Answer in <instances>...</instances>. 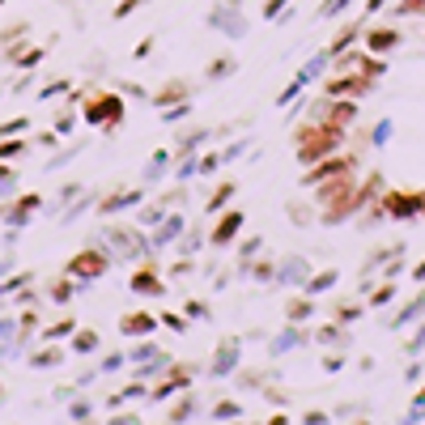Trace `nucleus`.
<instances>
[{
    "instance_id": "nucleus-1",
    "label": "nucleus",
    "mask_w": 425,
    "mask_h": 425,
    "mask_svg": "<svg viewBox=\"0 0 425 425\" xmlns=\"http://www.w3.org/2000/svg\"><path fill=\"white\" fill-rule=\"evenodd\" d=\"M234 230H238V217H230V222L217 230V238H212V243H230V234H234Z\"/></svg>"
},
{
    "instance_id": "nucleus-2",
    "label": "nucleus",
    "mask_w": 425,
    "mask_h": 425,
    "mask_svg": "<svg viewBox=\"0 0 425 425\" xmlns=\"http://www.w3.org/2000/svg\"><path fill=\"white\" fill-rule=\"evenodd\" d=\"M345 5H349V0H332V5H324V9H319V13H324V17H328V13H340Z\"/></svg>"
}]
</instances>
